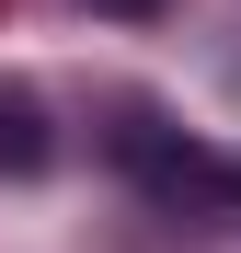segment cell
<instances>
[{
    "mask_svg": "<svg viewBox=\"0 0 241 253\" xmlns=\"http://www.w3.org/2000/svg\"><path fill=\"white\" fill-rule=\"evenodd\" d=\"M46 150H58V126H46V104L23 92V81H0V173H46Z\"/></svg>",
    "mask_w": 241,
    "mask_h": 253,
    "instance_id": "obj_1",
    "label": "cell"
},
{
    "mask_svg": "<svg viewBox=\"0 0 241 253\" xmlns=\"http://www.w3.org/2000/svg\"><path fill=\"white\" fill-rule=\"evenodd\" d=\"M92 12H115V23H149V12H172V0H92Z\"/></svg>",
    "mask_w": 241,
    "mask_h": 253,
    "instance_id": "obj_2",
    "label": "cell"
},
{
    "mask_svg": "<svg viewBox=\"0 0 241 253\" xmlns=\"http://www.w3.org/2000/svg\"><path fill=\"white\" fill-rule=\"evenodd\" d=\"M218 207H230V219H241V161H218Z\"/></svg>",
    "mask_w": 241,
    "mask_h": 253,
    "instance_id": "obj_3",
    "label": "cell"
}]
</instances>
